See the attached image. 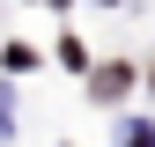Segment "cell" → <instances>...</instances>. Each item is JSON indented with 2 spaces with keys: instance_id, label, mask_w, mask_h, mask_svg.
Returning a JSON list of instances; mask_svg holds the SVG:
<instances>
[{
  "instance_id": "obj_1",
  "label": "cell",
  "mask_w": 155,
  "mask_h": 147,
  "mask_svg": "<svg viewBox=\"0 0 155 147\" xmlns=\"http://www.w3.org/2000/svg\"><path fill=\"white\" fill-rule=\"evenodd\" d=\"M126 88H133L126 66H104V74H96V96H126Z\"/></svg>"
}]
</instances>
